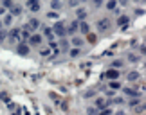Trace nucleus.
<instances>
[{"instance_id": "obj_33", "label": "nucleus", "mask_w": 146, "mask_h": 115, "mask_svg": "<svg viewBox=\"0 0 146 115\" xmlns=\"http://www.w3.org/2000/svg\"><path fill=\"white\" fill-rule=\"evenodd\" d=\"M128 61H130V63H137L139 61V56H137V54H133V52H130V54H128Z\"/></svg>"}, {"instance_id": "obj_37", "label": "nucleus", "mask_w": 146, "mask_h": 115, "mask_svg": "<svg viewBox=\"0 0 146 115\" xmlns=\"http://www.w3.org/2000/svg\"><path fill=\"white\" fill-rule=\"evenodd\" d=\"M7 13H9V11L5 9V7H2V5H0V18H2V16H5Z\"/></svg>"}, {"instance_id": "obj_7", "label": "nucleus", "mask_w": 146, "mask_h": 115, "mask_svg": "<svg viewBox=\"0 0 146 115\" xmlns=\"http://www.w3.org/2000/svg\"><path fill=\"white\" fill-rule=\"evenodd\" d=\"M25 25L29 27L33 32H38V31L42 29V20H40V18H36V16H31V18H27Z\"/></svg>"}, {"instance_id": "obj_29", "label": "nucleus", "mask_w": 146, "mask_h": 115, "mask_svg": "<svg viewBox=\"0 0 146 115\" xmlns=\"http://www.w3.org/2000/svg\"><path fill=\"white\" fill-rule=\"evenodd\" d=\"M45 16L50 18V20H60V13H56V11H47Z\"/></svg>"}, {"instance_id": "obj_19", "label": "nucleus", "mask_w": 146, "mask_h": 115, "mask_svg": "<svg viewBox=\"0 0 146 115\" xmlns=\"http://www.w3.org/2000/svg\"><path fill=\"white\" fill-rule=\"evenodd\" d=\"M123 90V94H125V97H128V99H132V97H141V92H137V90H132V88H121Z\"/></svg>"}, {"instance_id": "obj_4", "label": "nucleus", "mask_w": 146, "mask_h": 115, "mask_svg": "<svg viewBox=\"0 0 146 115\" xmlns=\"http://www.w3.org/2000/svg\"><path fill=\"white\" fill-rule=\"evenodd\" d=\"M96 29L98 32H106L112 29V20L108 18V16H101V18L96 22Z\"/></svg>"}, {"instance_id": "obj_5", "label": "nucleus", "mask_w": 146, "mask_h": 115, "mask_svg": "<svg viewBox=\"0 0 146 115\" xmlns=\"http://www.w3.org/2000/svg\"><path fill=\"white\" fill-rule=\"evenodd\" d=\"M24 7L29 11V13H40L42 11V0H25Z\"/></svg>"}, {"instance_id": "obj_13", "label": "nucleus", "mask_w": 146, "mask_h": 115, "mask_svg": "<svg viewBox=\"0 0 146 115\" xmlns=\"http://www.w3.org/2000/svg\"><path fill=\"white\" fill-rule=\"evenodd\" d=\"M42 36H43V40H56V36H54V31H52V27H49V25H42Z\"/></svg>"}, {"instance_id": "obj_41", "label": "nucleus", "mask_w": 146, "mask_h": 115, "mask_svg": "<svg viewBox=\"0 0 146 115\" xmlns=\"http://www.w3.org/2000/svg\"><path fill=\"white\" fill-rule=\"evenodd\" d=\"M4 29V25H2V20H0V31H2Z\"/></svg>"}, {"instance_id": "obj_15", "label": "nucleus", "mask_w": 146, "mask_h": 115, "mask_svg": "<svg viewBox=\"0 0 146 115\" xmlns=\"http://www.w3.org/2000/svg\"><path fill=\"white\" fill-rule=\"evenodd\" d=\"M24 9H25V7H24V5H22V4H18V2H16V4L13 5V9H11V11H9V13H11V14H13V16H15V18H18V16H22V13H24Z\"/></svg>"}, {"instance_id": "obj_16", "label": "nucleus", "mask_w": 146, "mask_h": 115, "mask_svg": "<svg viewBox=\"0 0 146 115\" xmlns=\"http://www.w3.org/2000/svg\"><path fill=\"white\" fill-rule=\"evenodd\" d=\"M108 103H110V106H112V104L121 106V104H125V103H126V97H125V95H114L112 99H108Z\"/></svg>"}, {"instance_id": "obj_30", "label": "nucleus", "mask_w": 146, "mask_h": 115, "mask_svg": "<svg viewBox=\"0 0 146 115\" xmlns=\"http://www.w3.org/2000/svg\"><path fill=\"white\" fill-rule=\"evenodd\" d=\"M123 65H125V61L123 59H115V61H112V68H123Z\"/></svg>"}, {"instance_id": "obj_20", "label": "nucleus", "mask_w": 146, "mask_h": 115, "mask_svg": "<svg viewBox=\"0 0 146 115\" xmlns=\"http://www.w3.org/2000/svg\"><path fill=\"white\" fill-rule=\"evenodd\" d=\"M88 32H90V24L85 20V22H80V34L81 36H87Z\"/></svg>"}, {"instance_id": "obj_26", "label": "nucleus", "mask_w": 146, "mask_h": 115, "mask_svg": "<svg viewBox=\"0 0 146 115\" xmlns=\"http://www.w3.org/2000/svg\"><path fill=\"white\" fill-rule=\"evenodd\" d=\"M105 7H106V11H115L117 9V0H106Z\"/></svg>"}, {"instance_id": "obj_27", "label": "nucleus", "mask_w": 146, "mask_h": 115, "mask_svg": "<svg viewBox=\"0 0 146 115\" xmlns=\"http://www.w3.org/2000/svg\"><path fill=\"white\" fill-rule=\"evenodd\" d=\"M15 4H16L15 0H0V5H2V7H5L7 11L13 9V5H15Z\"/></svg>"}, {"instance_id": "obj_24", "label": "nucleus", "mask_w": 146, "mask_h": 115, "mask_svg": "<svg viewBox=\"0 0 146 115\" xmlns=\"http://www.w3.org/2000/svg\"><path fill=\"white\" fill-rule=\"evenodd\" d=\"M108 88L110 90H114V92H117V90H121L123 88V85H121V81L117 79V81H108Z\"/></svg>"}, {"instance_id": "obj_9", "label": "nucleus", "mask_w": 146, "mask_h": 115, "mask_svg": "<svg viewBox=\"0 0 146 115\" xmlns=\"http://www.w3.org/2000/svg\"><path fill=\"white\" fill-rule=\"evenodd\" d=\"M74 13H76V20L78 22H85L87 16H88V9L85 7V5H80V7L74 9Z\"/></svg>"}, {"instance_id": "obj_22", "label": "nucleus", "mask_w": 146, "mask_h": 115, "mask_svg": "<svg viewBox=\"0 0 146 115\" xmlns=\"http://www.w3.org/2000/svg\"><path fill=\"white\" fill-rule=\"evenodd\" d=\"M141 78V74L137 72V70H132V72H128L126 74V79H128V83H135V81Z\"/></svg>"}, {"instance_id": "obj_38", "label": "nucleus", "mask_w": 146, "mask_h": 115, "mask_svg": "<svg viewBox=\"0 0 146 115\" xmlns=\"http://www.w3.org/2000/svg\"><path fill=\"white\" fill-rule=\"evenodd\" d=\"M139 51H141V54H144V56H146V45H143L141 49H139Z\"/></svg>"}, {"instance_id": "obj_10", "label": "nucleus", "mask_w": 146, "mask_h": 115, "mask_svg": "<svg viewBox=\"0 0 146 115\" xmlns=\"http://www.w3.org/2000/svg\"><path fill=\"white\" fill-rule=\"evenodd\" d=\"M15 51H16V54H20V56H29L31 47L27 45L25 41H20L18 45H15Z\"/></svg>"}, {"instance_id": "obj_40", "label": "nucleus", "mask_w": 146, "mask_h": 115, "mask_svg": "<svg viewBox=\"0 0 146 115\" xmlns=\"http://www.w3.org/2000/svg\"><path fill=\"white\" fill-rule=\"evenodd\" d=\"M117 4H121V5H126V4H128V0H117Z\"/></svg>"}, {"instance_id": "obj_8", "label": "nucleus", "mask_w": 146, "mask_h": 115, "mask_svg": "<svg viewBox=\"0 0 146 115\" xmlns=\"http://www.w3.org/2000/svg\"><path fill=\"white\" fill-rule=\"evenodd\" d=\"M69 40H70V47H76V49H83V47L87 45V40H85V36H81V34L70 36Z\"/></svg>"}, {"instance_id": "obj_35", "label": "nucleus", "mask_w": 146, "mask_h": 115, "mask_svg": "<svg viewBox=\"0 0 146 115\" xmlns=\"http://www.w3.org/2000/svg\"><path fill=\"white\" fill-rule=\"evenodd\" d=\"M5 40H7V29H2L0 31V43H4Z\"/></svg>"}, {"instance_id": "obj_34", "label": "nucleus", "mask_w": 146, "mask_h": 115, "mask_svg": "<svg viewBox=\"0 0 146 115\" xmlns=\"http://www.w3.org/2000/svg\"><path fill=\"white\" fill-rule=\"evenodd\" d=\"M98 115H114V110L108 106V108H105V110H101V112H98Z\"/></svg>"}, {"instance_id": "obj_12", "label": "nucleus", "mask_w": 146, "mask_h": 115, "mask_svg": "<svg viewBox=\"0 0 146 115\" xmlns=\"http://www.w3.org/2000/svg\"><path fill=\"white\" fill-rule=\"evenodd\" d=\"M119 78H121V72H119L117 68H112V67H110V68L105 72V79H106V81H117Z\"/></svg>"}, {"instance_id": "obj_11", "label": "nucleus", "mask_w": 146, "mask_h": 115, "mask_svg": "<svg viewBox=\"0 0 146 115\" xmlns=\"http://www.w3.org/2000/svg\"><path fill=\"white\" fill-rule=\"evenodd\" d=\"M92 106H96L98 112H101V110H105V108H108L110 103H108V99H105V97H96L94 103H92Z\"/></svg>"}, {"instance_id": "obj_3", "label": "nucleus", "mask_w": 146, "mask_h": 115, "mask_svg": "<svg viewBox=\"0 0 146 115\" xmlns=\"http://www.w3.org/2000/svg\"><path fill=\"white\" fill-rule=\"evenodd\" d=\"M7 40L11 43H15V45H18L22 41V29L20 27H11V29H7Z\"/></svg>"}, {"instance_id": "obj_2", "label": "nucleus", "mask_w": 146, "mask_h": 115, "mask_svg": "<svg viewBox=\"0 0 146 115\" xmlns=\"http://www.w3.org/2000/svg\"><path fill=\"white\" fill-rule=\"evenodd\" d=\"M45 40H43V36H42V32H33V34L29 36V40H27L25 43L29 47H36V49H40V47H43L45 43H43Z\"/></svg>"}, {"instance_id": "obj_31", "label": "nucleus", "mask_w": 146, "mask_h": 115, "mask_svg": "<svg viewBox=\"0 0 146 115\" xmlns=\"http://www.w3.org/2000/svg\"><path fill=\"white\" fill-rule=\"evenodd\" d=\"M98 92H99L98 88H92V90H88V92H85V99H92V97L96 95Z\"/></svg>"}, {"instance_id": "obj_6", "label": "nucleus", "mask_w": 146, "mask_h": 115, "mask_svg": "<svg viewBox=\"0 0 146 115\" xmlns=\"http://www.w3.org/2000/svg\"><path fill=\"white\" fill-rule=\"evenodd\" d=\"M76 34H80V22L74 18L67 24V36L70 38V36H76Z\"/></svg>"}, {"instance_id": "obj_32", "label": "nucleus", "mask_w": 146, "mask_h": 115, "mask_svg": "<svg viewBox=\"0 0 146 115\" xmlns=\"http://www.w3.org/2000/svg\"><path fill=\"white\" fill-rule=\"evenodd\" d=\"M106 0H90V4L94 5V7H103Z\"/></svg>"}, {"instance_id": "obj_36", "label": "nucleus", "mask_w": 146, "mask_h": 115, "mask_svg": "<svg viewBox=\"0 0 146 115\" xmlns=\"http://www.w3.org/2000/svg\"><path fill=\"white\" fill-rule=\"evenodd\" d=\"M87 112L90 113V115H98V108H96V106H88V108H87Z\"/></svg>"}, {"instance_id": "obj_21", "label": "nucleus", "mask_w": 146, "mask_h": 115, "mask_svg": "<svg viewBox=\"0 0 146 115\" xmlns=\"http://www.w3.org/2000/svg\"><path fill=\"white\" fill-rule=\"evenodd\" d=\"M128 22H130V16H128V14H119V18L115 20V25L117 27H123V25H126Z\"/></svg>"}, {"instance_id": "obj_28", "label": "nucleus", "mask_w": 146, "mask_h": 115, "mask_svg": "<svg viewBox=\"0 0 146 115\" xmlns=\"http://www.w3.org/2000/svg\"><path fill=\"white\" fill-rule=\"evenodd\" d=\"M126 103H128V106H130V108H137L139 103H141V99H139V97H132V99H128Z\"/></svg>"}, {"instance_id": "obj_25", "label": "nucleus", "mask_w": 146, "mask_h": 115, "mask_svg": "<svg viewBox=\"0 0 146 115\" xmlns=\"http://www.w3.org/2000/svg\"><path fill=\"white\" fill-rule=\"evenodd\" d=\"M81 52H83V49H76V47H70L69 49V56L70 58H80Z\"/></svg>"}, {"instance_id": "obj_23", "label": "nucleus", "mask_w": 146, "mask_h": 115, "mask_svg": "<svg viewBox=\"0 0 146 115\" xmlns=\"http://www.w3.org/2000/svg\"><path fill=\"white\" fill-rule=\"evenodd\" d=\"M40 56L42 58H50V56H54V54H52V51H50L47 45H43V47H40Z\"/></svg>"}, {"instance_id": "obj_17", "label": "nucleus", "mask_w": 146, "mask_h": 115, "mask_svg": "<svg viewBox=\"0 0 146 115\" xmlns=\"http://www.w3.org/2000/svg\"><path fill=\"white\" fill-rule=\"evenodd\" d=\"M0 20H2V25H4V29H9V27L13 25V20H15V16L11 14V13H7L5 16H2Z\"/></svg>"}, {"instance_id": "obj_14", "label": "nucleus", "mask_w": 146, "mask_h": 115, "mask_svg": "<svg viewBox=\"0 0 146 115\" xmlns=\"http://www.w3.org/2000/svg\"><path fill=\"white\" fill-rule=\"evenodd\" d=\"M58 47H60L61 52H69V49H70V40H69V38H60V40H58Z\"/></svg>"}, {"instance_id": "obj_18", "label": "nucleus", "mask_w": 146, "mask_h": 115, "mask_svg": "<svg viewBox=\"0 0 146 115\" xmlns=\"http://www.w3.org/2000/svg\"><path fill=\"white\" fill-rule=\"evenodd\" d=\"M49 7H50V11L60 13V11L63 9V2H61V0H50V2H49Z\"/></svg>"}, {"instance_id": "obj_42", "label": "nucleus", "mask_w": 146, "mask_h": 115, "mask_svg": "<svg viewBox=\"0 0 146 115\" xmlns=\"http://www.w3.org/2000/svg\"><path fill=\"white\" fill-rule=\"evenodd\" d=\"M144 115H146V113H144Z\"/></svg>"}, {"instance_id": "obj_1", "label": "nucleus", "mask_w": 146, "mask_h": 115, "mask_svg": "<svg viewBox=\"0 0 146 115\" xmlns=\"http://www.w3.org/2000/svg\"><path fill=\"white\" fill-rule=\"evenodd\" d=\"M52 31H54L56 40H60V38H69L67 36V24L63 20H56L54 25H52Z\"/></svg>"}, {"instance_id": "obj_39", "label": "nucleus", "mask_w": 146, "mask_h": 115, "mask_svg": "<svg viewBox=\"0 0 146 115\" xmlns=\"http://www.w3.org/2000/svg\"><path fill=\"white\" fill-rule=\"evenodd\" d=\"M114 115H126V113H125V110H117Z\"/></svg>"}]
</instances>
